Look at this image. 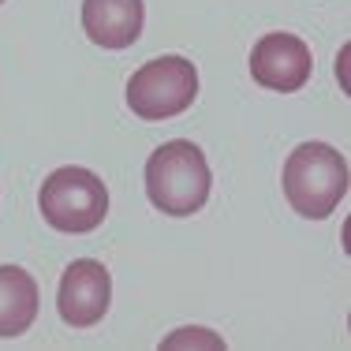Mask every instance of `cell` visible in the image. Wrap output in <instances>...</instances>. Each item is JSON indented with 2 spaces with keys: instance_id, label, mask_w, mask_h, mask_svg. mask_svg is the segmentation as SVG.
<instances>
[{
  "instance_id": "6da1fadb",
  "label": "cell",
  "mask_w": 351,
  "mask_h": 351,
  "mask_svg": "<svg viewBox=\"0 0 351 351\" xmlns=\"http://www.w3.org/2000/svg\"><path fill=\"white\" fill-rule=\"evenodd\" d=\"M213 172L206 154L187 138L157 146L146 161V195L169 217H191L210 202Z\"/></svg>"
},
{
  "instance_id": "7a4b0ae2",
  "label": "cell",
  "mask_w": 351,
  "mask_h": 351,
  "mask_svg": "<svg viewBox=\"0 0 351 351\" xmlns=\"http://www.w3.org/2000/svg\"><path fill=\"white\" fill-rule=\"evenodd\" d=\"M280 183L288 206L299 217L325 221L348 195V161L329 142H303L288 154Z\"/></svg>"
},
{
  "instance_id": "3957f363",
  "label": "cell",
  "mask_w": 351,
  "mask_h": 351,
  "mask_svg": "<svg viewBox=\"0 0 351 351\" xmlns=\"http://www.w3.org/2000/svg\"><path fill=\"white\" fill-rule=\"evenodd\" d=\"M38 210L49 228L68 232V236H86V232L101 228L108 213V191L97 172L64 165V169L49 172V180L41 183Z\"/></svg>"
},
{
  "instance_id": "277c9868",
  "label": "cell",
  "mask_w": 351,
  "mask_h": 351,
  "mask_svg": "<svg viewBox=\"0 0 351 351\" xmlns=\"http://www.w3.org/2000/svg\"><path fill=\"white\" fill-rule=\"evenodd\" d=\"M198 97V71L183 56H157L128 79V105L142 120H172Z\"/></svg>"
},
{
  "instance_id": "5b68a950",
  "label": "cell",
  "mask_w": 351,
  "mask_h": 351,
  "mask_svg": "<svg viewBox=\"0 0 351 351\" xmlns=\"http://www.w3.org/2000/svg\"><path fill=\"white\" fill-rule=\"evenodd\" d=\"M311 45L295 34H262L250 49V79L277 94H295L311 82Z\"/></svg>"
},
{
  "instance_id": "8992f818",
  "label": "cell",
  "mask_w": 351,
  "mask_h": 351,
  "mask_svg": "<svg viewBox=\"0 0 351 351\" xmlns=\"http://www.w3.org/2000/svg\"><path fill=\"white\" fill-rule=\"evenodd\" d=\"M108 303H112V277L101 262L79 258L64 269L56 306H60V317L71 329H94L108 314Z\"/></svg>"
},
{
  "instance_id": "52a82bcc",
  "label": "cell",
  "mask_w": 351,
  "mask_h": 351,
  "mask_svg": "<svg viewBox=\"0 0 351 351\" xmlns=\"http://www.w3.org/2000/svg\"><path fill=\"white\" fill-rule=\"evenodd\" d=\"M146 23L142 0H82V30L101 49L135 45Z\"/></svg>"
},
{
  "instance_id": "ba28073f",
  "label": "cell",
  "mask_w": 351,
  "mask_h": 351,
  "mask_svg": "<svg viewBox=\"0 0 351 351\" xmlns=\"http://www.w3.org/2000/svg\"><path fill=\"white\" fill-rule=\"evenodd\" d=\"M38 280L19 265H0V340H15L38 322Z\"/></svg>"
},
{
  "instance_id": "9c48e42d",
  "label": "cell",
  "mask_w": 351,
  "mask_h": 351,
  "mask_svg": "<svg viewBox=\"0 0 351 351\" xmlns=\"http://www.w3.org/2000/svg\"><path fill=\"white\" fill-rule=\"evenodd\" d=\"M180 344H210V348H224V340L206 337V329H180L176 337L165 340V348H180Z\"/></svg>"
},
{
  "instance_id": "30bf717a",
  "label": "cell",
  "mask_w": 351,
  "mask_h": 351,
  "mask_svg": "<svg viewBox=\"0 0 351 351\" xmlns=\"http://www.w3.org/2000/svg\"><path fill=\"white\" fill-rule=\"evenodd\" d=\"M0 4H4V0H0Z\"/></svg>"
}]
</instances>
